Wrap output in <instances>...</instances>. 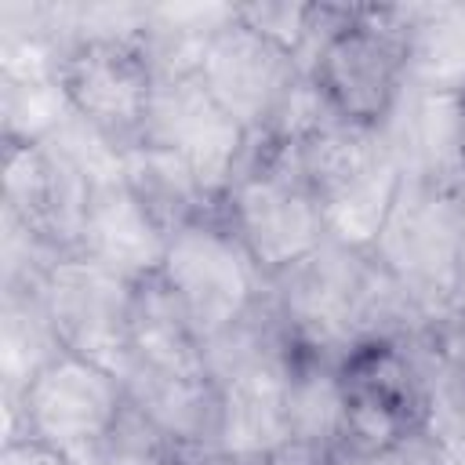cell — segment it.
<instances>
[{"label": "cell", "instance_id": "obj_1", "mask_svg": "<svg viewBox=\"0 0 465 465\" xmlns=\"http://www.w3.org/2000/svg\"><path fill=\"white\" fill-rule=\"evenodd\" d=\"M222 214L269 283L283 280L331 243L323 207L305 178L294 142L251 138L247 160L222 200Z\"/></svg>", "mask_w": 465, "mask_h": 465}, {"label": "cell", "instance_id": "obj_2", "mask_svg": "<svg viewBox=\"0 0 465 465\" xmlns=\"http://www.w3.org/2000/svg\"><path fill=\"white\" fill-rule=\"evenodd\" d=\"M414 7H345L341 22L305 62V76L331 116L349 127L385 131L411 87Z\"/></svg>", "mask_w": 465, "mask_h": 465}, {"label": "cell", "instance_id": "obj_3", "mask_svg": "<svg viewBox=\"0 0 465 465\" xmlns=\"http://www.w3.org/2000/svg\"><path fill=\"white\" fill-rule=\"evenodd\" d=\"M294 145L323 207L331 243L371 251L407 174V156L392 131H367L331 120Z\"/></svg>", "mask_w": 465, "mask_h": 465}, {"label": "cell", "instance_id": "obj_4", "mask_svg": "<svg viewBox=\"0 0 465 465\" xmlns=\"http://www.w3.org/2000/svg\"><path fill=\"white\" fill-rule=\"evenodd\" d=\"M381 272L400 287L411 309L440 316L461 294V189L418 171L403 174L400 196L371 247Z\"/></svg>", "mask_w": 465, "mask_h": 465}, {"label": "cell", "instance_id": "obj_5", "mask_svg": "<svg viewBox=\"0 0 465 465\" xmlns=\"http://www.w3.org/2000/svg\"><path fill=\"white\" fill-rule=\"evenodd\" d=\"M160 280L171 287L203 345L247 320L265 302L269 287L240 236L229 229L222 207L171 232Z\"/></svg>", "mask_w": 465, "mask_h": 465}, {"label": "cell", "instance_id": "obj_6", "mask_svg": "<svg viewBox=\"0 0 465 465\" xmlns=\"http://www.w3.org/2000/svg\"><path fill=\"white\" fill-rule=\"evenodd\" d=\"M127 411V385L109 367L76 352L47 360L11 396V436H36L65 450L76 465H91Z\"/></svg>", "mask_w": 465, "mask_h": 465}, {"label": "cell", "instance_id": "obj_7", "mask_svg": "<svg viewBox=\"0 0 465 465\" xmlns=\"http://www.w3.org/2000/svg\"><path fill=\"white\" fill-rule=\"evenodd\" d=\"M349 447H407L432 432L429 378L403 338H371L341 356Z\"/></svg>", "mask_w": 465, "mask_h": 465}, {"label": "cell", "instance_id": "obj_8", "mask_svg": "<svg viewBox=\"0 0 465 465\" xmlns=\"http://www.w3.org/2000/svg\"><path fill=\"white\" fill-rule=\"evenodd\" d=\"M58 84L69 109L116 149L138 145L145 138L156 73L142 33L76 40L62 54Z\"/></svg>", "mask_w": 465, "mask_h": 465}, {"label": "cell", "instance_id": "obj_9", "mask_svg": "<svg viewBox=\"0 0 465 465\" xmlns=\"http://www.w3.org/2000/svg\"><path fill=\"white\" fill-rule=\"evenodd\" d=\"M134 287V280L91 262L87 254L51 262L40 276V298L58 345L124 378L131 367Z\"/></svg>", "mask_w": 465, "mask_h": 465}, {"label": "cell", "instance_id": "obj_10", "mask_svg": "<svg viewBox=\"0 0 465 465\" xmlns=\"http://www.w3.org/2000/svg\"><path fill=\"white\" fill-rule=\"evenodd\" d=\"M196 76L251 138H262L305 73L294 54L236 22L229 4V18L207 36L200 51Z\"/></svg>", "mask_w": 465, "mask_h": 465}, {"label": "cell", "instance_id": "obj_11", "mask_svg": "<svg viewBox=\"0 0 465 465\" xmlns=\"http://www.w3.org/2000/svg\"><path fill=\"white\" fill-rule=\"evenodd\" d=\"M174 149L196 174L203 196L222 207L236 171L247 160L251 134L207 94L196 73H178V76H160L145 138Z\"/></svg>", "mask_w": 465, "mask_h": 465}, {"label": "cell", "instance_id": "obj_12", "mask_svg": "<svg viewBox=\"0 0 465 465\" xmlns=\"http://www.w3.org/2000/svg\"><path fill=\"white\" fill-rule=\"evenodd\" d=\"M87 174L51 142H4V214L47 254H80Z\"/></svg>", "mask_w": 465, "mask_h": 465}, {"label": "cell", "instance_id": "obj_13", "mask_svg": "<svg viewBox=\"0 0 465 465\" xmlns=\"http://www.w3.org/2000/svg\"><path fill=\"white\" fill-rule=\"evenodd\" d=\"M87 182H91V189H87L80 254H87L91 262H98L134 283L156 276L171 236L145 211V203L131 193L120 163Z\"/></svg>", "mask_w": 465, "mask_h": 465}, {"label": "cell", "instance_id": "obj_14", "mask_svg": "<svg viewBox=\"0 0 465 465\" xmlns=\"http://www.w3.org/2000/svg\"><path fill=\"white\" fill-rule=\"evenodd\" d=\"M131 367L178 378H211L207 349L185 320L171 287L156 276L138 280L131 309ZM127 367V371H131Z\"/></svg>", "mask_w": 465, "mask_h": 465}, {"label": "cell", "instance_id": "obj_15", "mask_svg": "<svg viewBox=\"0 0 465 465\" xmlns=\"http://www.w3.org/2000/svg\"><path fill=\"white\" fill-rule=\"evenodd\" d=\"M127 403L182 447H214L218 436V381L178 378L131 367L124 374Z\"/></svg>", "mask_w": 465, "mask_h": 465}, {"label": "cell", "instance_id": "obj_16", "mask_svg": "<svg viewBox=\"0 0 465 465\" xmlns=\"http://www.w3.org/2000/svg\"><path fill=\"white\" fill-rule=\"evenodd\" d=\"M120 171H124V182L131 185V193L145 203V211L167 229V236L174 229H182L185 222L214 211V203L203 196L193 167L167 145L138 142V145L120 149Z\"/></svg>", "mask_w": 465, "mask_h": 465}, {"label": "cell", "instance_id": "obj_17", "mask_svg": "<svg viewBox=\"0 0 465 465\" xmlns=\"http://www.w3.org/2000/svg\"><path fill=\"white\" fill-rule=\"evenodd\" d=\"M287 425L291 440L312 447H338L345 429V381L341 360L312 352L305 345L291 349L287 371Z\"/></svg>", "mask_w": 465, "mask_h": 465}, {"label": "cell", "instance_id": "obj_18", "mask_svg": "<svg viewBox=\"0 0 465 465\" xmlns=\"http://www.w3.org/2000/svg\"><path fill=\"white\" fill-rule=\"evenodd\" d=\"M62 352L54 327L47 320L40 280L4 287V374L7 392L15 396L47 360Z\"/></svg>", "mask_w": 465, "mask_h": 465}, {"label": "cell", "instance_id": "obj_19", "mask_svg": "<svg viewBox=\"0 0 465 465\" xmlns=\"http://www.w3.org/2000/svg\"><path fill=\"white\" fill-rule=\"evenodd\" d=\"M73 120L58 80L4 84V142H47Z\"/></svg>", "mask_w": 465, "mask_h": 465}, {"label": "cell", "instance_id": "obj_20", "mask_svg": "<svg viewBox=\"0 0 465 465\" xmlns=\"http://www.w3.org/2000/svg\"><path fill=\"white\" fill-rule=\"evenodd\" d=\"M0 465H76L65 450L36 440V436H11L4 440Z\"/></svg>", "mask_w": 465, "mask_h": 465}, {"label": "cell", "instance_id": "obj_21", "mask_svg": "<svg viewBox=\"0 0 465 465\" xmlns=\"http://www.w3.org/2000/svg\"><path fill=\"white\" fill-rule=\"evenodd\" d=\"M331 465H418L411 447H331Z\"/></svg>", "mask_w": 465, "mask_h": 465}, {"label": "cell", "instance_id": "obj_22", "mask_svg": "<svg viewBox=\"0 0 465 465\" xmlns=\"http://www.w3.org/2000/svg\"><path fill=\"white\" fill-rule=\"evenodd\" d=\"M265 465H331V450L291 440V443H283L280 450H272V454L265 458Z\"/></svg>", "mask_w": 465, "mask_h": 465}, {"label": "cell", "instance_id": "obj_23", "mask_svg": "<svg viewBox=\"0 0 465 465\" xmlns=\"http://www.w3.org/2000/svg\"><path fill=\"white\" fill-rule=\"evenodd\" d=\"M440 447H454L458 454H465V367L458 371V385H454V403H450V432L432 436Z\"/></svg>", "mask_w": 465, "mask_h": 465}, {"label": "cell", "instance_id": "obj_24", "mask_svg": "<svg viewBox=\"0 0 465 465\" xmlns=\"http://www.w3.org/2000/svg\"><path fill=\"white\" fill-rule=\"evenodd\" d=\"M182 465H265V458H243L222 447H182Z\"/></svg>", "mask_w": 465, "mask_h": 465}, {"label": "cell", "instance_id": "obj_25", "mask_svg": "<svg viewBox=\"0 0 465 465\" xmlns=\"http://www.w3.org/2000/svg\"><path fill=\"white\" fill-rule=\"evenodd\" d=\"M461 294H465V189H461Z\"/></svg>", "mask_w": 465, "mask_h": 465}]
</instances>
